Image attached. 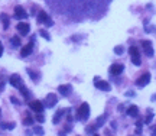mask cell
<instances>
[{"label": "cell", "instance_id": "1", "mask_svg": "<svg viewBox=\"0 0 156 136\" xmlns=\"http://www.w3.org/2000/svg\"><path fill=\"white\" fill-rule=\"evenodd\" d=\"M78 117L81 120H88V117H90V106H88V103H82L80 107H78Z\"/></svg>", "mask_w": 156, "mask_h": 136}, {"label": "cell", "instance_id": "30", "mask_svg": "<svg viewBox=\"0 0 156 136\" xmlns=\"http://www.w3.org/2000/svg\"><path fill=\"white\" fill-rule=\"evenodd\" d=\"M10 101H12V103H15V104H20V101H19L16 97H10Z\"/></svg>", "mask_w": 156, "mask_h": 136}, {"label": "cell", "instance_id": "37", "mask_svg": "<svg viewBox=\"0 0 156 136\" xmlns=\"http://www.w3.org/2000/svg\"><path fill=\"white\" fill-rule=\"evenodd\" d=\"M0 113H2V110H0Z\"/></svg>", "mask_w": 156, "mask_h": 136}, {"label": "cell", "instance_id": "3", "mask_svg": "<svg viewBox=\"0 0 156 136\" xmlns=\"http://www.w3.org/2000/svg\"><path fill=\"white\" fill-rule=\"evenodd\" d=\"M38 22H39V23L46 25V26H52V25H54V20L49 17V15H48L46 12H43V10L39 12V15H38Z\"/></svg>", "mask_w": 156, "mask_h": 136}, {"label": "cell", "instance_id": "17", "mask_svg": "<svg viewBox=\"0 0 156 136\" xmlns=\"http://www.w3.org/2000/svg\"><path fill=\"white\" fill-rule=\"evenodd\" d=\"M19 91H20L22 94H23V97H25L26 100H29V99H31V91H29V90H28L25 85H23V87H20V88H19Z\"/></svg>", "mask_w": 156, "mask_h": 136}, {"label": "cell", "instance_id": "19", "mask_svg": "<svg viewBox=\"0 0 156 136\" xmlns=\"http://www.w3.org/2000/svg\"><path fill=\"white\" fill-rule=\"evenodd\" d=\"M104 122H106V116H100V117L97 119V122H96V127H97V129L101 127V126L104 125Z\"/></svg>", "mask_w": 156, "mask_h": 136}, {"label": "cell", "instance_id": "29", "mask_svg": "<svg viewBox=\"0 0 156 136\" xmlns=\"http://www.w3.org/2000/svg\"><path fill=\"white\" fill-rule=\"evenodd\" d=\"M94 129H97V127H96V125H94V126H90V127H88V129H87V132L93 135V133H94Z\"/></svg>", "mask_w": 156, "mask_h": 136}, {"label": "cell", "instance_id": "25", "mask_svg": "<svg viewBox=\"0 0 156 136\" xmlns=\"http://www.w3.org/2000/svg\"><path fill=\"white\" fill-rule=\"evenodd\" d=\"M2 129H15V123H2Z\"/></svg>", "mask_w": 156, "mask_h": 136}, {"label": "cell", "instance_id": "8", "mask_svg": "<svg viewBox=\"0 0 156 136\" xmlns=\"http://www.w3.org/2000/svg\"><path fill=\"white\" fill-rule=\"evenodd\" d=\"M94 85H96L98 90H101V91H110V90H111L110 83L103 81V80H97V81H94Z\"/></svg>", "mask_w": 156, "mask_h": 136}, {"label": "cell", "instance_id": "15", "mask_svg": "<svg viewBox=\"0 0 156 136\" xmlns=\"http://www.w3.org/2000/svg\"><path fill=\"white\" fill-rule=\"evenodd\" d=\"M64 113H65V110H62V109H61V110H58V111L55 113V115H54V120H52V122H54L55 125H58V123H59L61 117L64 116Z\"/></svg>", "mask_w": 156, "mask_h": 136}, {"label": "cell", "instance_id": "6", "mask_svg": "<svg viewBox=\"0 0 156 136\" xmlns=\"http://www.w3.org/2000/svg\"><path fill=\"white\" fill-rule=\"evenodd\" d=\"M16 28H17V32H19L22 36H26V35L31 32V26H29V23H26V22H19Z\"/></svg>", "mask_w": 156, "mask_h": 136}, {"label": "cell", "instance_id": "16", "mask_svg": "<svg viewBox=\"0 0 156 136\" xmlns=\"http://www.w3.org/2000/svg\"><path fill=\"white\" fill-rule=\"evenodd\" d=\"M0 19H2V22H3V28H5V29H7V28H9V25H10V19H9V16H7L6 13H2Z\"/></svg>", "mask_w": 156, "mask_h": 136}, {"label": "cell", "instance_id": "20", "mask_svg": "<svg viewBox=\"0 0 156 136\" xmlns=\"http://www.w3.org/2000/svg\"><path fill=\"white\" fill-rule=\"evenodd\" d=\"M39 35H40L42 38H45L46 41H49V39H51V35H49L45 29H39Z\"/></svg>", "mask_w": 156, "mask_h": 136}, {"label": "cell", "instance_id": "33", "mask_svg": "<svg viewBox=\"0 0 156 136\" xmlns=\"http://www.w3.org/2000/svg\"><path fill=\"white\" fill-rule=\"evenodd\" d=\"M142 125H143V122H142V120H137V122H136V126H137V127H140Z\"/></svg>", "mask_w": 156, "mask_h": 136}, {"label": "cell", "instance_id": "2", "mask_svg": "<svg viewBox=\"0 0 156 136\" xmlns=\"http://www.w3.org/2000/svg\"><path fill=\"white\" fill-rule=\"evenodd\" d=\"M129 54H130V57H131V62L135 64V65H140L142 64V61H140V51L136 48V47H130L129 48Z\"/></svg>", "mask_w": 156, "mask_h": 136}, {"label": "cell", "instance_id": "4", "mask_svg": "<svg viewBox=\"0 0 156 136\" xmlns=\"http://www.w3.org/2000/svg\"><path fill=\"white\" fill-rule=\"evenodd\" d=\"M33 42H35V36L32 38V41H31L28 45H25V47L20 49V57L26 58V57H29V55L32 54V49H33Z\"/></svg>", "mask_w": 156, "mask_h": 136}, {"label": "cell", "instance_id": "32", "mask_svg": "<svg viewBox=\"0 0 156 136\" xmlns=\"http://www.w3.org/2000/svg\"><path fill=\"white\" fill-rule=\"evenodd\" d=\"M126 96H129V97H133V96H135V91H127V93H126Z\"/></svg>", "mask_w": 156, "mask_h": 136}, {"label": "cell", "instance_id": "28", "mask_svg": "<svg viewBox=\"0 0 156 136\" xmlns=\"http://www.w3.org/2000/svg\"><path fill=\"white\" fill-rule=\"evenodd\" d=\"M114 52H116L117 55H121V54H123V47H116V48H114Z\"/></svg>", "mask_w": 156, "mask_h": 136}, {"label": "cell", "instance_id": "26", "mask_svg": "<svg viewBox=\"0 0 156 136\" xmlns=\"http://www.w3.org/2000/svg\"><path fill=\"white\" fill-rule=\"evenodd\" d=\"M35 135H38V136H43V133H45V132H43V129L40 127V126H38V127H35V132H33Z\"/></svg>", "mask_w": 156, "mask_h": 136}, {"label": "cell", "instance_id": "34", "mask_svg": "<svg viewBox=\"0 0 156 136\" xmlns=\"http://www.w3.org/2000/svg\"><path fill=\"white\" fill-rule=\"evenodd\" d=\"M136 133H137V135H140V133H142V129H140V127H137V129H136Z\"/></svg>", "mask_w": 156, "mask_h": 136}, {"label": "cell", "instance_id": "21", "mask_svg": "<svg viewBox=\"0 0 156 136\" xmlns=\"http://www.w3.org/2000/svg\"><path fill=\"white\" fill-rule=\"evenodd\" d=\"M26 73L29 74V77H31L33 81H36V80H38V74H36L35 71H32V70H29V68H28V70H26Z\"/></svg>", "mask_w": 156, "mask_h": 136}, {"label": "cell", "instance_id": "18", "mask_svg": "<svg viewBox=\"0 0 156 136\" xmlns=\"http://www.w3.org/2000/svg\"><path fill=\"white\" fill-rule=\"evenodd\" d=\"M10 43L13 45V47H20V38H17V36L10 38Z\"/></svg>", "mask_w": 156, "mask_h": 136}, {"label": "cell", "instance_id": "22", "mask_svg": "<svg viewBox=\"0 0 156 136\" xmlns=\"http://www.w3.org/2000/svg\"><path fill=\"white\" fill-rule=\"evenodd\" d=\"M23 125H25V126H31V125H33V119H32L31 116H26V117L23 119Z\"/></svg>", "mask_w": 156, "mask_h": 136}, {"label": "cell", "instance_id": "27", "mask_svg": "<svg viewBox=\"0 0 156 136\" xmlns=\"http://www.w3.org/2000/svg\"><path fill=\"white\" fill-rule=\"evenodd\" d=\"M36 120H38L39 123H43V122H45V117L42 116V113H38V115H36Z\"/></svg>", "mask_w": 156, "mask_h": 136}, {"label": "cell", "instance_id": "35", "mask_svg": "<svg viewBox=\"0 0 156 136\" xmlns=\"http://www.w3.org/2000/svg\"><path fill=\"white\" fill-rule=\"evenodd\" d=\"M93 136H98V135H97V133H93Z\"/></svg>", "mask_w": 156, "mask_h": 136}, {"label": "cell", "instance_id": "12", "mask_svg": "<svg viewBox=\"0 0 156 136\" xmlns=\"http://www.w3.org/2000/svg\"><path fill=\"white\" fill-rule=\"evenodd\" d=\"M26 16H28V13L22 6H16L15 7V17L16 19H26Z\"/></svg>", "mask_w": 156, "mask_h": 136}, {"label": "cell", "instance_id": "36", "mask_svg": "<svg viewBox=\"0 0 156 136\" xmlns=\"http://www.w3.org/2000/svg\"><path fill=\"white\" fill-rule=\"evenodd\" d=\"M152 100H156V97H152Z\"/></svg>", "mask_w": 156, "mask_h": 136}, {"label": "cell", "instance_id": "7", "mask_svg": "<svg viewBox=\"0 0 156 136\" xmlns=\"http://www.w3.org/2000/svg\"><path fill=\"white\" fill-rule=\"evenodd\" d=\"M58 103V97L54 94V93H49L45 99V101H43V104H45L46 107H54L55 104Z\"/></svg>", "mask_w": 156, "mask_h": 136}, {"label": "cell", "instance_id": "23", "mask_svg": "<svg viewBox=\"0 0 156 136\" xmlns=\"http://www.w3.org/2000/svg\"><path fill=\"white\" fill-rule=\"evenodd\" d=\"M145 54H146V57H149V58H152V57L155 55V52H153V48H152V47H149V48H146V49H145Z\"/></svg>", "mask_w": 156, "mask_h": 136}, {"label": "cell", "instance_id": "24", "mask_svg": "<svg viewBox=\"0 0 156 136\" xmlns=\"http://www.w3.org/2000/svg\"><path fill=\"white\" fill-rule=\"evenodd\" d=\"M149 47H152V42H150V41H147V39L142 41V48H143V49H146V48H149Z\"/></svg>", "mask_w": 156, "mask_h": 136}, {"label": "cell", "instance_id": "9", "mask_svg": "<svg viewBox=\"0 0 156 136\" xmlns=\"http://www.w3.org/2000/svg\"><path fill=\"white\" fill-rule=\"evenodd\" d=\"M29 107H31L33 111H36V113H42V111H43V103L39 101V100H32V101L29 103Z\"/></svg>", "mask_w": 156, "mask_h": 136}, {"label": "cell", "instance_id": "14", "mask_svg": "<svg viewBox=\"0 0 156 136\" xmlns=\"http://www.w3.org/2000/svg\"><path fill=\"white\" fill-rule=\"evenodd\" d=\"M126 113H127L129 116H131V117H137V116H139V109H137V106L133 104V106H130V107L127 109Z\"/></svg>", "mask_w": 156, "mask_h": 136}, {"label": "cell", "instance_id": "10", "mask_svg": "<svg viewBox=\"0 0 156 136\" xmlns=\"http://www.w3.org/2000/svg\"><path fill=\"white\" fill-rule=\"evenodd\" d=\"M123 70H124V67L121 64H113L110 67V74L111 75H120L123 73Z\"/></svg>", "mask_w": 156, "mask_h": 136}, {"label": "cell", "instance_id": "5", "mask_svg": "<svg viewBox=\"0 0 156 136\" xmlns=\"http://www.w3.org/2000/svg\"><path fill=\"white\" fill-rule=\"evenodd\" d=\"M9 83H10V85L12 87H15V88H20V87H23V81H22V78H20V75H17V74H13V75H10V78H9Z\"/></svg>", "mask_w": 156, "mask_h": 136}, {"label": "cell", "instance_id": "31", "mask_svg": "<svg viewBox=\"0 0 156 136\" xmlns=\"http://www.w3.org/2000/svg\"><path fill=\"white\" fill-rule=\"evenodd\" d=\"M3 55V43H2V41H0V57Z\"/></svg>", "mask_w": 156, "mask_h": 136}, {"label": "cell", "instance_id": "13", "mask_svg": "<svg viewBox=\"0 0 156 136\" xmlns=\"http://www.w3.org/2000/svg\"><path fill=\"white\" fill-rule=\"evenodd\" d=\"M58 91H59L61 96H68L72 91V87L70 84H64V85H59L58 87Z\"/></svg>", "mask_w": 156, "mask_h": 136}, {"label": "cell", "instance_id": "11", "mask_svg": "<svg viewBox=\"0 0 156 136\" xmlns=\"http://www.w3.org/2000/svg\"><path fill=\"white\" fill-rule=\"evenodd\" d=\"M149 81H150V74H149V73H145V74L136 81V85H137V87H145V85L149 84Z\"/></svg>", "mask_w": 156, "mask_h": 136}]
</instances>
